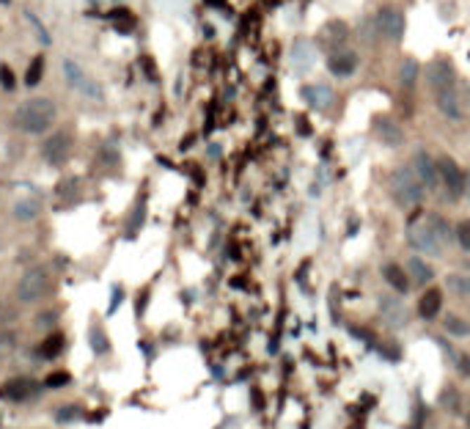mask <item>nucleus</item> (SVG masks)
Here are the masks:
<instances>
[{"label": "nucleus", "mask_w": 470, "mask_h": 429, "mask_svg": "<svg viewBox=\"0 0 470 429\" xmlns=\"http://www.w3.org/2000/svg\"><path fill=\"white\" fill-rule=\"evenodd\" d=\"M44 383H47V388H63V385L69 383V374H66V371H53Z\"/></svg>", "instance_id": "30"}, {"label": "nucleus", "mask_w": 470, "mask_h": 429, "mask_svg": "<svg viewBox=\"0 0 470 429\" xmlns=\"http://www.w3.org/2000/svg\"><path fill=\"white\" fill-rule=\"evenodd\" d=\"M319 64V53H316V44L311 39H297L289 50V69L297 74V77H308L313 69Z\"/></svg>", "instance_id": "6"}, {"label": "nucleus", "mask_w": 470, "mask_h": 429, "mask_svg": "<svg viewBox=\"0 0 470 429\" xmlns=\"http://www.w3.org/2000/svg\"><path fill=\"white\" fill-rule=\"evenodd\" d=\"M451 366H454V369H457L462 377H470V358L465 355V352H459V355L454 358V363H451Z\"/></svg>", "instance_id": "31"}, {"label": "nucleus", "mask_w": 470, "mask_h": 429, "mask_svg": "<svg viewBox=\"0 0 470 429\" xmlns=\"http://www.w3.org/2000/svg\"><path fill=\"white\" fill-rule=\"evenodd\" d=\"M0 394L8 396V399H25V396L31 394V388H28V383H25V380H11V383H8Z\"/></svg>", "instance_id": "25"}, {"label": "nucleus", "mask_w": 470, "mask_h": 429, "mask_svg": "<svg viewBox=\"0 0 470 429\" xmlns=\"http://www.w3.org/2000/svg\"><path fill=\"white\" fill-rule=\"evenodd\" d=\"M424 83L426 88L435 94L440 88H448V86H457V72H454V64L448 58H435L429 61L426 69H424Z\"/></svg>", "instance_id": "8"}, {"label": "nucleus", "mask_w": 470, "mask_h": 429, "mask_svg": "<svg viewBox=\"0 0 470 429\" xmlns=\"http://www.w3.org/2000/svg\"><path fill=\"white\" fill-rule=\"evenodd\" d=\"M61 350H63V336H50V338L41 344V355H47V358H56Z\"/></svg>", "instance_id": "28"}, {"label": "nucleus", "mask_w": 470, "mask_h": 429, "mask_svg": "<svg viewBox=\"0 0 470 429\" xmlns=\"http://www.w3.org/2000/svg\"><path fill=\"white\" fill-rule=\"evenodd\" d=\"M454 237H457V245H459L462 251H468L470 253V218L459 220V223L454 226Z\"/></svg>", "instance_id": "26"}, {"label": "nucleus", "mask_w": 470, "mask_h": 429, "mask_svg": "<svg viewBox=\"0 0 470 429\" xmlns=\"http://www.w3.org/2000/svg\"><path fill=\"white\" fill-rule=\"evenodd\" d=\"M445 289H448L454 297L468 300L470 297V272H448V275H445Z\"/></svg>", "instance_id": "21"}, {"label": "nucleus", "mask_w": 470, "mask_h": 429, "mask_svg": "<svg viewBox=\"0 0 470 429\" xmlns=\"http://www.w3.org/2000/svg\"><path fill=\"white\" fill-rule=\"evenodd\" d=\"M426 223L435 229V234H438L445 245L457 242V237H454V226H451V223H448L443 215H438V212H429V215H426Z\"/></svg>", "instance_id": "22"}, {"label": "nucleus", "mask_w": 470, "mask_h": 429, "mask_svg": "<svg viewBox=\"0 0 470 429\" xmlns=\"http://www.w3.org/2000/svg\"><path fill=\"white\" fill-rule=\"evenodd\" d=\"M388 187H391V196L396 198L399 206H418L426 198V187L421 185V179L415 176V171L410 165H396L391 171Z\"/></svg>", "instance_id": "2"}, {"label": "nucleus", "mask_w": 470, "mask_h": 429, "mask_svg": "<svg viewBox=\"0 0 470 429\" xmlns=\"http://www.w3.org/2000/svg\"><path fill=\"white\" fill-rule=\"evenodd\" d=\"M0 74H3V86H6V88H11V86H14V80H11V72L3 66V69H0Z\"/></svg>", "instance_id": "32"}, {"label": "nucleus", "mask_w": 470, "mask_h": 429, "mask_svg": "<svg viewBox=\"0 0 470 429\" xmlns=\"http://www.w3.org/2000/svg\"><path fill=\"white\" fill-rule=\"evenodd\" d=\"M462 198H465V201L470 204V173H468V179H465V196H462Z\"/></svg>", "instance_id": "33"}, {"label": "nucleus", "mask_w": 470, "mask_h": 429, "mask_svg": "<svg viewBox=\"0 0 470 429\" xmlns=\"http://www.w3.org/2000/svg\"><path fill=\"white\" fill-rule=\"evenodd\" d=\"M69 152H72V135H69V132H56V135H50V138L44 140V146H41V157L50 165H63L66 157H69Z\"/></svg>", "instance_id": "12"}, {"label": "nucleus", "mask_w": 470, "mask_h": 429, "mask_svg": "<svg viewBox=\"0 0 470 429\" xmlns=\"http://www.w3.org/2000/svg\"><path fill=\"white\" fill-rule=\"evenodd\" d=\"M407 245L418 256H429V259H443V253H445V242L426 223V218L407 226Z\"/></svg>", "instance_id": "3"}, {"label": "nucleus", "mask_w": 470, "mask_h": 429, "mask_svg": "<svg viewBox=\"0 0 470 429\" xmlns=\"http://www.w3.org/2000/svg\"><path fill=\"white\" fill-rule=\"evenodd\" d=\"M405 270H407L410 281H412V284H418V286H426V284H432V281H435V267H432V264H426L424 256H410L407 264H405Z\"/></svg>", "instance_id": "18"}, {"label": "nucleus", "mask_w": 470, "mask_h": 429, "mask_svg": "<svg viewBox=\"0 0 470 429\" xmlns=\"http://www.w3.org/2000/svg\"><path fill=\"white\" fill-rule=\"evenodd\" d=\"M41 74H44V58L39 55V58H33L31 66H28V72H25V83H28V86H39Z\"/></svg>", "instance_id": "27"}, {"label": "nucleus", "mask_w": 470, "mask_h": 429, "mask_svg": "<svg viewBox=\"0 0 470 429\" xmlns=\"http://www.w3.org/2000/svg\"><path fill=\"white\" fill-rule=\"evenodd\" d=\"M56 121V102L47 97H33L28 102H22L14 113V124L22 132L39 135L44 132L50 124Z\"/></svg>", "instance_id": "1"}, {"label": "nucleus", "mask_w": 470, "mask_h": 429, "mask_svg": "<svg viewBox=\"0 0 470 429\" xmlns=\"http://www.w3.org/2000/svg\"><path fill=\"white\" fill-rule=\"evenodd\" d=\"M303 99H306L311 107H316V110H330L333 102H336L333 88H330L327 83H311V86H306V88H303Z\"/></svg>", "instance_id": "17"}, {"label": "nucleus", "mask_w": 470, "mask_h": 429, "mask_svg": "<svg viewBox=\"0 0 470 429\" xmlns=\"http://www.w3.org/2000/svg\"><path fill=\"white\" fill-rule=\"evenodd\" d=\"M410 168L415 171V176L421 179V185L426 187V193H435L440 187V168L438 160L426 152V149H415L412 152V160H410Z\"/></svg>", "instance_id": "7"}, {"label": "nucleus", "mask_w": 470, "mask_h": 429, "mask_svg": "<svg viewBox=\"0 0 470 429\" xmlns=\"http://www.w3.org/2000/svg\"><path fill=\"white\" fill-rule=\"evenodd\" d=\"M358 66H360V55H358V53H352V50H336V53L327 58V69H330V74H333V77H339V80L352 77V74L358 72Z\"/></svg>", "instance_id": "13"}, {"label": "nucleus", "mask_w": 470, "mask_h": 429, "mask_svg": "<svg viewBox=\"0 0 470 429\" xmlns=\"http://www.w3.org/2000/svg\"><path fill=\"white\" fill-rule=\"evenodd\" d=\"M377 22V33L382 41L388 44H399L405 39V31H407V20H405V11L396 8V6H382L374 14Z\"/></svg>", "instance_id": "4"}, {"label": "nucleus", "mask_w": 470, "mask_h": 429, "mask_svg": "<svg viewBox=\"0 0 470 429\" xmlns=\"http://www.w3.org/2000/svg\"><path fill=\"white\" fill-rule=\"evenodd\" d=\"M468 429H470V418H468Z\"/></svg>", "instance_id": "35"}, {"label": "nucleus", "mask_w": 470, "mask_h": 429, "mask_svg": "<svg viewBox=\"0 0 470 429\" xmlns=\"http://www.w3.org/2000/svg\"><path fill=\"white\" fill-rule=\"evenodd\" d=\"M438 168H440V187H443L445 198H448V201H462L468 173L459 168L457 160H451V157H440Z\"/></svg>", "instance_id": "5"}, {"label": "nucleus", "mask_w": 470, "mask_h": 429, "mask_svg": "<svg viewBox=\"0 0 470 429\" xmlns=\"http://www.w3.org/2000/svg\"><path fill=\"white\" fill-rule=\"evenodd\" d=\"M374 132H377V140H379L385 149H399V146H405V130H402V124L393 121V119H379Z\"/></svg>", "instance_id": "15"}, {"label": "nucleus", "mask_w": 470, "mask_h": 429, "mask_svg": "<svg viewBox=\"0 0 470 429\" xmlns=\"http://www.w3.org/2000/svg\"><path fill=\"white\" fill-rule=\"evenodd\" d=\"M47 272L44 270H28L22 278H20V284H17V297L22 300V303H36L39 297L47 292Z\"/></svg>", "instance_id": "10"}, {"label": "nucleus", "mask_w": 470, "mask_h": 429, "mask_svg": "<svg viewBox=\"0 0 470 429\" xmlns=\"http://www.w3.org/2000/svg\"><path fill=\"white\" fill-rule=\"evenodd\" d=\"M432 97H435V105H438V110L445 116V119H451V121H459V119H462V102H459L457 86L440 88V91H435Z\"/></svg>", "instance_id": "14"}, {"label": "nucleus", "mask_w": 470, "mask_h": 429, "mask_svg": "<svg viewBox=\"0 0 470 429\" xmlns=\"http://www.w3.org/2000/svg\"><path fill=\"white\" fill-rule=\"evenodd\" d=\"M0 3H11V0H0Z\"/></svg>", "instance_id": "34"}, {"label": "nucleus", "mask_w": 470, "mask_h": 429, "mask_svg": "<svg viewBox=\"0 0 470 429\" xmlns=\"http://www.w3.org/2000/svg\"><path fill=\"white\" fill-rule=\"evenodd\" d=\"M377 305H379V317H382V322H385L391 330H402L405 325H407V319H410L407 305H405L396 295H379Z\"/></svg>", "instance_id": "9"}, {"label": "nucleus", "mask_w": 470, "mask_h": 429, "mask_svg": "<svg viewBox=\"0 0 470 429\" xmlns=\"http://www.w3.org/2000/svg\"><path fill=\"white\" fill-rule=\"evenodd\" d=\"M39 215V204L33 198H25V201H17L14 204V218L17 220H33Z\"/></svg>", "instance_id": "24"}, {"label": "nucleus", "mask_w": 470, "mask_h": 429, "mask_svg": "<svg viewBox=\"0 0 470 429\" xmlns=\"http://www.w3.org/2000/svg\"><path fill=\"white\" fill-rule=\"evenodd\" d=\"M421 74H424L421 64H418L412 55H407V58L402 61V66H399V83H402V88H405V91H412V88L418 86Z\"/></svg>", "instance_id": "20"}, {"label": "nucleus", "mask_w": 470, "mask_h": 429, "mask_svg": "<svg viewBox=\"0 0 470 429\" xmlns=\"http://www.w3.org/2000/svg\"><path fill=\"white\" fill-rule=\"evenodd\" d=\"M443 328L448 336H454V338H465L470 336V322L465 317H459V314H448L445 319H443Z\"/></svg>", "instance_id": "23"}, {"label": "nucleus", "mask_w": 470, "mask_h": 429, "mask_svg": "<svg viewBox=\"0 0 470 429\" xmlns=\"http://www.w3.org/2000/svg\"><path fill=\"white\" fill-rule=\"evenodd\" d=\"M440 311H443V292L440 289H426L421 300H418V314L424 319H435Z\"/></svg>", "instance_id": "19"}, {"label": "nucleus", "mask_w": 470, "mask_h": 429, "mask_svg": "<svg viewBox=\"0 0 470 429\" xmlns=\"http://www.w3.org/2000/svg\"><path fill=\"white\" fill-rule=\"evenodd\" d=\"M379 275H382V281L396 292V295H407L410 286H412V281H410L407 270L402 267V264L396 262H388L382 264V270H379Z\"/></svg>", "instance_id": "16"}, {"label": "nucleus", "mask_w": 470, "mask_h": 429, "mask_svg": "<svg viewBox=\"0 0 470 429\" xmlns=\"http://www.w3.org/2000/svg\"><path fill=\"white\" fill-rule=\"evenodd\" d=\"M440 402H443V407H445V410H451V413H457V410H459V394H457L454 388L443 391V399H440Z\"/></svg>", "instance_id": "29"}, {"label": "nucleus", "mask_w": 470, "mask_h": 429, "mask_svg": "<svg viewBox=\"0 0 470 429\" xmlns=\"http://www.w3.org/2000/svg\"><path fill=\"white\" fill-rule=\"evenodd\" d=\"M63 74H66V83H69L74 91H80V94H86V97H91V99L102 97V88H99L94 80L74 64V61H63Z\"/></svg>", "instance_id": "11"}]
</instances>
